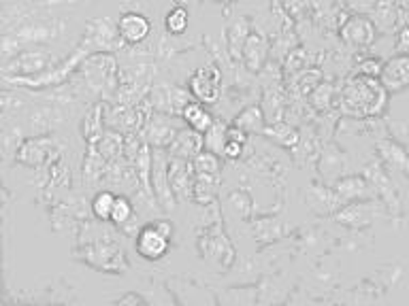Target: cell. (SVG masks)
I'll return each mask as SVG.
<instances>
[{
    "label": "cell",
    "instance_id": "7c38bea8",
    "mask_svg": "<svg viewBox=\"0 0 409 306\" xmlns=\"http://www.w3.org/2000/svg\"><path fill=\"white\" fill-rule=\"evenodd\" d=\"M224 153L228 155V158H237L239 153H241V143L239 141H228L226 145H224Z\"/></svg>",
    "mask_w": 409,
    "mask_h": 306
},
{
    "label": "cell",
    "instance_id": "4fadbf2b",
    "mask_svg": "<svg viewBox=\"0 0 409 306\" xmlns=\"http://www.w3.org/2000/svg\"><path fill=\"white\" fill-rule=\"evenodd\" d=\"M362 70L366 72V77H378L382 72V68H380L378 62H364L362 64Z\"/></svg>",
    "mask_w": 409,
    "mask_h": 306
},
{
    "label": "cell",
    "instance_id": "8992f818",
    "mask_svg": "<svg viewBox=\"0 0 409 306\" xmlns=\"http://www.w3.org/2000/svg\"><path fill=\"white\" fill-rule=\"evenodd\" d=\"M341 32H343L345 40L354 43V45H369V43L373 40V36H375L373 26L366 20H362V17L348 20Z\"/></svg>",
    "mask_w": 409,
    "mask_h": 306
},
{
    "label": "cell",
    "instance_id": "7a4b0ae2",
    "mask_svg": "<svg viewBox=\"0 0 409 306\" xmlns=\"http://www.w3.org/2000/svg\"><path fill=\"white\" fill-rule=\"evenodd\" d=\"M173 236V228L167 222H158L145 226L137 236V251L145 259H160L169 251V243Z\"/></svg>",
    "mask_w": 409,
    "mask_h": 306
},
{
    "label": "cell",
    "instance_id": "30bf717a",
    "mask_svg": "<svg viewBox=\"0 0 409 306\" xmlns=\"http://www.w3.org/2000/svg\"><path fill=\"white\" fill-rule=\"evenodd\" d=\"M131 217H133V204L126 198L115 196V204H113V211H111V222L126 224Z\"/></svg>",
    "mask_w": 409,
    "mask_h": 306
},
{
    "label": "cell",
    "instance_id": "5b68a950",
    "mask_svg": "<svg viewBox=\"0 0 409 306\" xmlns=\"http://www.w3.org/2000/svg\"><path fill=\"white\" fill-rule=\"evenodd\" d=\"M382 77H384V83L388 87H394V90H399V87H407L409 85V56L390 60L384 66Z\"/></svg>",
    "mask_w": 409,
    "mask_h": 306
},
{
    "label": "cell",
    "instance_id": "277c9868",
    "mask_svg": "<svg viewBox=\"0 0 409 306\" xmlns=\"http://www.w3.org/2000/svg\"><path fill=\"white\" fill-rule=\"evenodd\" d=\"M117 30H119V36L124 38L126 43H141L147 38L149 30H151V24L147 17L139 15V13H126L119 17V24H117Z\"/></svg>",
    "mask_w": 409,
    "mask_h": 306
},
{
    "label": "cell",
    "instance_id": "3957f363",
    "mask_svg": "<svg viewBox=\"0 0 409 306\" xmlns=\"http://www.w3.org/2000/svg\"><path fill=\"white\" fill-rule=\"evenodd\" d=\"M190 90L192 94L202 100V102H216L220 96V72L216 66H204L194 72L190 81Z\"/></svg>",
    "mask_w": 409,
    "mask_h": 306
},
{
    "label": "cell",
    "instance_id": "5bb4252c",
    "mask_svg": "<svg viewBox=\"0 0 409 306\" xmlns=\"http://www.w3.org/2000/svg\"><path fill=\"white\" fill-rule=\"evenodd\" d=\"M126 302H143V300L139 296H128V298H121L119 300V304H126Z\"/></svg>",
    "mask_w": 409,
    "mask_h": 306
},
{
    "label": "cell",
    "instance_id": "9c48e42d",
    "mask_svg": "<svg viewBox=\"0 0 409 306\" xmlns=\"http://www.w3.org/2000/svg\"><path fill=\"white\" fill-rule=\"evenodd\" d=\"M115 204V196L111 192H101L94 200H92V211L98 220H111V211Z\"/></svg>",
    "mask_w": 409,
    "mask_h": 306
},
{
    "label": "cell",
    "instance_id": "6da1fadb",
    "mask_svg": "<svg viewBox=\"0 0 409 306\" xmlns=\"http://www.w3.org/2000/svg\"><path fill=\"white\" fill-rule=\"evenodd\" d=\"M386 102V94L382 85L373 81V77H360L352 81L341 96V109L356 117L378 115Z\"/></svg>",
    "mask_w": 409,
    "mask_h": 306
},
{
    "label": "cell",
    "instance_id": "ba28073f",
    "mask_svg": "<svg viewBox=\"0 0 409 306\" xmlns=\"http://www.w3.org/2000/svg\"><path fill=\"white\" fill-rule=\"evenodd\" d=\"M188 24H190V15L184 7H175L167 13L165 17V28L171 32V34H184L188 30Z\"/></svg>",
    "mask_w": 409,
    "mask_h": 306
},
{
    "label": "cell",
    "instance_id": "52a82bcc",
    "mask_svg": "<svg viewBox=\"0 0 409 306\" xmlns=\"http://www.w3.org/2000/svg\"><path fill=\"white\" fill-rule=\"evenodd\" d=\"M184 119L190 123L192 130H196V132H207V130L214 128L211 115L204 111L202 105H198V102H188L184 107Z\"/></svg>",
    "mask_w": 409,
    "mask_h": 306
},
{
    "label": "cell",
    "instance_id": "8fae6325",
    "mask_svg": "<svg viewBox=\"0 0 409 306\" xmlns=\"http://www.w3.org/2000/svg\"><path fill=\"white\" fill-rule=\"evenodd\" d=\"M396 49H399L403 56H409V28H403V30H401L399 40H396Z\"/></svg>",
    "mask_w": 409,
    "mask_h": 306
}]
</instances>
